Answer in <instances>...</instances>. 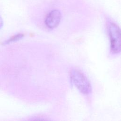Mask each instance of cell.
I'll list each match as a JSON object with an SVG mask.
<instances>
[{
    "label": "cell",
    "mask_w": 121,
    "mask_h": 121,
    "mask_svg": "<svg viewBox=\"0 0 121 121\" xmlns=\"http://www.w3.org/2000/svg\"><path fill=\"white\" fill-rule=\"evenodd\" d=\"M23 35L22 34H18L16 35H14L12 37H11V38H10L8 40H7L6 41H5L4 42V44H8L15 41H17L19 40V39H21L23 37Z\"/></svg>",
    "instance_id": "3957f363"
},
{
    "label": "cell",
    "mask_w": 121,
    "mask_h": 121,
    "mask_svg": "<svg viewBox=\"0 0 121 121\" xmlns=\"http://www.w3.org/2000/svg\"><path fill=\"white\" fill-rule=\"evenodd\" d=\"M3 26V20L1 17L0 16V30Z\"/></svg>",
    "instance_id": "277c9868"
},
{
    "label": "cell",
    "mask_w": 121,
    "mask_h": 121,
    "mask_svg": "<svg viewBox=\"0 0 121 121\" xmlns=\"http://www.w3.org/2000/svg\"><path fill=\"white\" fill-rule=\"evenodd\" d=\"M70 78L73 83L83 94H89L91 92V85L86 76L78 69H73L71 72Z\"/></svg>",
    "instance_id": "6da1fadb"
},
{
    "label": "cell",
    "mask_w": 121,
    "mask_h": 121,
    "mask_svg": "<svg viewBox=\"0 0 121 121\" xmlns=\"http://www.w3.org/2000/svg\"><path fill=\"white\" fill-rule=\"evenodd\" d=\"M108 30L111 41V50L113 53H119L121 45L120 29L115 23L110 22L108 24Z\"/></svg>",
    "instance_id": "7a4b0ae2"
}]
</instances>
